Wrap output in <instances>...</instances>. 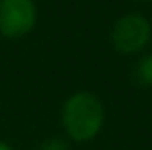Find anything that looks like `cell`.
I'll return each mask as SVG.
<instances>
[{
	"label": "cell",
	"mask_w": 152,
	"mask_h": 150,
	"mask_svg": "<svg viewBox=\"0 0 152 150\" xmlns=\"http://www.w3.org/2000/svg\"><path fill=\"white\" fill-rule=\"evenodd\" d=\"M105 121V107L93 93H74L64 103L62 124L66 134L76 142H86L95 138Z\"/></svg>",
	"instance_id": "1"
},
{
	"label": "cell",
	"mask_w": 152,
	"mask_h": 150,
	"mask_svg": "<svg viewBox=\"0 0 152 150\" xmlns=\"http://www.w3.org/2000/svg\"><path fill=\"white\" fill-rule=\"evenodd\" d=\"M150 35V23L142 15H126L115 23L111 41L119 53H138L148 45Z\"/></svg>",
	"instance_id": "2"
},
{
	"label": "cell",
	"mask_w": 152,
	"mask_h": 150,
	"mask_svg": "<svg viewBox=\"0 0 152 150\" xmlns=\"http://www.w3.org/2000/svg\"><path fill=\"white\" fill-rule=\"evenodd\" d=\"M37 21L33 0H0V33L4 37H23Z\"/></svg>",
	"instance_id": "3"
},
{
	"label": "cell",
	"mask_w": 152,
	"mask_h": 150,
	"mask_svg": "<svg viewBox=\"0 0 152 150\" xmlns=\"http://www.w3.org/2000/svg\"><path fill=\"white\" fill-rule=\"evenodd\" d=\"M132 80L138 86H152V56H144L136 62L132 70Z\"/></svg>",
	"instance_id": "4"
},
{
	"label": "cell",
	"mask_w": 152,
	"mask_h": 150,
	"mask_svg": "<svg viewBox=\"0 0 152 150\" xmlns=\"http://www.w3.org/2000/svg\"><path fill=\"white\" fill-rule=\"evenodd\" d=\"M39 150H70V148H68V144L62 138H50V140L41 142Z\"/></svg>",
	"instance_id": "5"
},
{
	"label": "cell",
	"mask_w": 152,
	"mask_h": 150,
	"mask_svg": "<svg viewBox=\"0 0 152 150\" xmlns=\"http://www.w3.org/2000/svg\"><path fill=\"white\" fill-rule=\"evenodd\" d=\"M0 150H10V148H8V146H6L4 142H0Z\"/></svg>",
	"instance_id": "6"
}]
</instances>
